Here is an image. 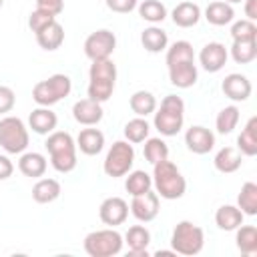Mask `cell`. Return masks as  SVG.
I'll return each mask as SVG.
<instances>
[{"label": "cell", "instance_id": "obj_1", "mask_svg": "<svg viewBox=\"0 0 257 257\" xmlns=\"http://www.w3.org/2000/svg\"><path fill=\"white\" fill-rule=\"evenodd\" d=\"M153 185H155L157 195L167 201L181 199L187 191V181L183 173L169 159L153 165Z\"/></svg>", "mask_w": 257, "mask_h": 257}, {"label": "cell", "instance_id": "obj_2", "mask_svg": "<svg viewBox=\"0 0 257 257\" xmlns=\"http://www.w3.org/2000/svg\"><path fill=\"white\" fill-rule=\"evenodd\" d=\"M48 155H50V165L58 173H70L76 167V141L70 137V133L64 131H52L46 135L44 143Z\"/></svg>", "mask_w": 257, "mask_h": 257}, {"label": "cell", "instance_id": "obj_3", "mask_svg": "<svg viewBox=\"0 0 257 257\" xmlns=\"http://www.w3.org/2000/svg\"><path fill=\"white\" fill-rule=\"evenodd\" d=\"M153 124L163 137H175L185 122V102L177 94H167L161 100V106L157 112H153Z\"/></svg>", "mask_w": 257, "mask_h": 257}, {"label": "cell", "instance_id": "obj_4", "mask_svg": "<svg viewBox=\"0 0 257 257\" xmlns=\"http://www.w3.org/2000/svg\"><path fill=\"white\" fill-rule=\"evenodd\" d=\"M205 245V233L193 221H179L171 235V247L175 253L193 257L199 255Z\"/></svg>", "mask_w": 257, "mask_h": 257}, {"label": "cell", "instance_id": "obj_5", "mask_svg": "<svg viewBox=\"0 0 257 257\" xmlns=\"http://www.w3.org/2000/svg\"><path fill=\"white\" fill-rule=\"evenodd\" d=\"M72 80L66 74H52L46 80H40L32 88V98L40 106H52L70 94Z\"/></svg>", "mask_w": 257, "mask_h": 257}, {"label": "cell", "instance_id": "obj_6", "mask_svg": "<svg viewBox=\"0 0 257 257\" xmlns=\"http://www.w3.org/2000/svg\"><path fill=\"white\" fill-rule=\"evenodd\" d=\"M122 243V235L116 229H100L84 237V251L90 257H114L120 253Z\"/></svg>", "mask_w": 257, "mask_h": 257}, {"label": "cell", "instance_id": "obj_7", "mask_svg": "<svg viewBox=\"0 0 257 257\" xmlns=\"http://www.w3.org/2000/svg\"><path fill=\"white\" fill-rule=\"evenodd\" d=\"M28 128L18 116L0 118V147L8 155H20L28 147Z\"/></svg>", "mask_w": 257, "mask_h": 257}, {"label": "cell", "instance_id": "obj_8", "mask_svg": "<svg viewBox=\"0 0 257 257\" xmlns=\"http://www.w3.org/2000/svg\"><path fill=\"white\" fill-rule=\"evenodd\" d=\"M133 163H135L133 145L128 141H116L108 149V153L104 157V163H102V169L108 177L118 179V177H124L133 169Z\"/></svg>", "mask_w": 257, "mask_h": 257}, {"label": "cell", "instance_id": "obj_9", "mask_svg": "<svg viewBox=\"0 0 257 257\" xmlns=\"http://www.w3.org/2000/svg\"><path fill=\"white\" fill-rule=\"evenodd\" d=\"M114 48H116V36H114V32H110L106 28H100V30L88 34L84 40V54L90 60L110 58Z\"/></svg>", "mask_w": 257, "mask_h": 257}, {"label": "cell", "instance_id": "obj_10", "mask_svg": "<svg viewBox=\"0 0 257 257\" xmlns=\"http://www.w3.org/2000/svg\"><path fill=\"white\" fill-rule=\"evenodd\" d=\"M98 217L104 225L108 227H116L122 225L128 217V203L120 197H108L100 203L98 207Z\"/></svg>", "mask_w": 257, "mask_h": 257}, {"label": "cell", "instance_id": "obj_11", "mask_svg": "<svg viewBox=\"0 0 257 257\" xmlns=\"http://www.w3.org/2000/svg\"><path fill=\"white\" fill-rule=\"evenodd\" d=\"M128 209H131V213H133V217L137 221L149 223V221H153L159 215V195L153 193V191L137 195V197H133Z\"/></svg>", "mask_w": 257, "mask_h": 257}, {"label": "cell", "instance_id": "obj_12", "mask_svg": "<svg viewBox=\"0 0 257 257\" xmlns=\"http://www.w3.org/2000/svg\"><path fill=\"white\" fill-rule=\"evenodd\" d=\"M221 90H223V94H225L227 98H231V100H235V102H243V100H247V98L251 96L253 86H251V80H249L245 74L231 72V74H227V76L223 78Z\"/></svg>", "mask_w": 257, "mask_h": 257}, {"label": "cell", "instance_id": "obj_13", "mask_svg": "<svg viewBox=\"0 0 257 257\" xmlns=\"http://www.w3.org/2000/svg\"><path fill=\"white\" fill-rule=\"evenodd\" d=\"M229 58V50L221 42H209L199 52V62L207 72H219Z\"/></svg>", "mask_w": 257, "mask_h": 257}, {"label": "cell", "instance_id": "obj_14", "mask_svg": "<svg viewBox=\"0 0 257 257\" xmlns=\"http://www.w3.org/2000/svg\"><path fill=\"white\" fill-rule=\"evenodd\" d=\"M185 145L195 155H207L215 147V135L209 128H205L201 124H195V126L187 128V133H185Z\"/></svg>", "mask_w": 257, "mask_h": 257}, {"label": "cell", "instance_id": "obj_15", "mask_svg": "<svg viewBox=\"0 0 257 257\" xmlns=\"http://www.w3.org/2000/svg\"><path fill=\"white\" fill-rule=\"evenodd\" d=\"M72 116L78 124H84V126H94L102 120V106L100 102L92 100V98H82V100H76L74 106H72Z\"/></svg>", "mask_w": 257, "mask_h": 257}, {"label": "cell", "instance_id": "obj_16", "mask_svg": "<svg viewBox=\"0 0 257 257\" xmlns=\"http://www.w3.org/2000/svg\"><path fill=\"white\" fill-rule=\"evenodd\" d=\"M124 243L128 245L131 257H147L149 255L147 247L151 245V231L143 225H133L124 233Z\"/></svg>", "mask_w": 257, "mask_h": 257}, {"label": "cell", "instance_id": "obj_17", "mask_svg": "<svg viewBox=\"0 0 257 257\" xmlns=\"http://www.w3.org/2000/svg\"><path fill=\"white\" fill-rule=\"evenodd\" d=\"M56 124H58V116L48 106H38L28 116V126L36 135H50L56 128Z\"/></svg>", "mask_w": 257, "mask_h": 257}, {"label": "cell", "instance_id": "obj_18", "mask_svg": "<svg viewBox=\"0 0 257 257\" xmlns=\"http://www.w3.org/2000/svg\"><path fill=\"white\" fill-rule=\"evenodd\" d=\"M197 78H199V72L195 62H181V64L169 66V80L177 88H191L197 82Z\"/></svg>", "mask_w": 257, "mask_h": 257}, {"label": "cell", "instance_id": "obj_19", "mask_svg": "<svg viewBox=\"0 0 257 257\" xmlns=\"http://www.w3.org/2000/svg\"><path fill=\"white\" fill-rule=\"evenodd\" d=\"M76 149H80V153H84L88 157H94L104 149V135L92 126L82 128L76 137Z\"/></svg>", "mask_w": 257, "mask_h": 257}, {"label": "cell", "instance_id": "obj_20", "mask_svg": "<svg viewBox=\"0 0 257 257\" xmlns=\"http://www.w3.org/2000/svg\"><path fill=\"white\" fill-rule=\"evenodd\" d=\"M213 165H215V169H217L219 173L229 175V173H235V171L241 169V165H243V155H241L235 147H223V149L215 155Z\"/></svg>", "mask_w": 257, "mask_h": 257}, {"label": "cell", "instance_id": "obj_21", "mask_svg": "<svg viewBox=\"0 0 257 257\" xmlns=\"http://www.w3.org/2000/svg\"><path fill=\"white\" fill-rule=\"evenodd\" d=\"M171 18H173V22H175L177 26H181V28H191V26H195V24L201 20V8H199V4H195V2H179V4L173 8Z\"/></svg>", "mask_w": 257, "mask_h": 257}, {"label": "cell", "instance_id": "obj_22", "mask_svg": "<svg viewBox=\"0 0 257 257\" xmlns=\"http://www.w3.org/2000/svg\"><path fill=\"white\" fill-rule=\"evenodd\" d=\"M46 157L40 155V153H22L20 159H18V169L24 177H30V179H38L46 173Z\"/></svg>", "mask_w": 257, "mask_h": 257}, {"label": "cell", "instance_id": "obj_23", "mask_svg": "<svg viewBox=\"0 0 257 257\" xmlns=\"http://www.w3.org/2000/svg\"><path fill=\"white\" fill-rule=\"evenodd\" d=\"M36 42H38V46L42 50H48V52L60 48L62 42H64V28H62V24L56 22V20L50 22L46 28H42L36 34Z\"/></svg>", "mask_w": 257, "mask_h": 257}, {"label": "cell", "instance_id": "obj_24", "mask_svg": "<svg viewBox=\"0 0 257 257\" xmlns=\"http://www.w3.org/2000/svg\"><path fill=\"white\" fill-rule=\"evenodd\" d=\"M205 18L209 24L213 26H225L229 22H233L235 18V10L229 2L225 0H217V2H211L207 8H205Z\"/></svg>", "mask_w": 257, "mask_h": 257}, {"label": "cell", "instance_id": "obj_25", "mask_svg": "<svg viewBox=\"0 0 257 257\" xmlns=\"http://www.w3.org/2000/svg\"><path fill=\"white\" fill-rule=\"evenodd\" d=\"M237 151L245 157H255L257 155V116H251L237 137Z\"/></svg>", "mask_w": 257, "mask_h": 257}, {"label": "cell", "instance_id": "obj_26", "mask_svg": "<svg viewBox=\"0 0 257 257\" xmlns=\"http://www.w3.org/2000/svg\"><path fill=\"white\" fill-rule=\"evenodd\" d=\"M60 183L56 179H38L32 187V199L40 205L52 203L60 197Z\"/></svg>", "mask_w": 257, "mask_h": 257}, {"label": "cell", "instance_id": "obj_27", "mask_svg": "<svg viewBox=\"0 0 257 257\" xmlns=\"http://www.w3.org/2000/svg\"><path fill=\"white\" fill-rule=\"evenodd\" d=\"M243 213L235 205H223L215 213V223L221 231H235L239 225H243Z\"/></svg>", "mask_w": 257, "mask_h": 257}, {"label": "cell", "instance_id": "obj_28", "mask_svg": "<svg viewBox=\"0 0 257 257\" xmlns=\"http://www.w3.org/2000/svg\"><path fill=\"white\" fill-rule=\"evenodd\" d=\"M141 44H143V48H145L147 52L157 54V52H163V50L167 48L169 36H167V32H165L163 28H159V26H149V28H145L143 34H141Z\"/></svg>", "mask_w": 257, "mask_h": 257}, {"label": "cell", "instance_id": "obj_29", "mask_svg": "<svg viewBox=\"0 0 257 257\" xmlns=\"http://www.w3.org/2000/svg\"><path fill=\"white\" fill-rule=\"evenodd\" d=\"M235 235L237 249L243 255H255L257 253V227L255 225H239Z\"/></svg>", "mask_w": 257, "mask_h": 257}, {"label": "cell", "instance_id": "obj_30", "mask_svg": "<svg viewBox=\"0 0 257 257\" xmlns=\"http://www.w3.org/2000/svg\"><path fill=\"white\" fill-rule=\"evenodd\" d=\"M237 207L241 209L243 215H249V217L257 215V185L253 181H247L241 187L237 195Z\"/></svg>", "mask_w": 257, "mask_h": 257}, {"label": "cell", "instance_id": "obj_31", "mask_svg": "<svg viewBox=\"0 0 257 257\" xmlns=\"http://www.w3.org/2000/svg\"><path fill=\"white\" fill-rule=\"evenodd\" d=\"M181 62H195L193 44L187 40H177L167 48V66L181 64Z\"/></svg>", "mask_w": 257, "mask_h": 257}, {"label": "cell", "instance_id": "obj_32", "mask_svg": "<svg viewBox=\"0 0 257 257\" xmlns=\"http://www.w3.org/2000/svg\"><path fill=\"white\" fill-rule=\"evenodd\" d=\"M128 104H131V110H133L137 116H147V114H153V112L157 110V98H155V94L149 92V90H137V92L131 96Z\"/></svg>", "mask_w": 257, "mask_h": 257}, {"label": "cell", "instance_id": "obj_33", "mask_svg": "<svg viewBox=\"0 0 257 257\" xmlns=\"http://www.w3.org/2000/svg\"><path fill=\"white\" fill-rule=\"evenodd\" d=\"M231 58L237 64H249L257 58V40H233Z\"/></svg>", "mask_w": 257, "mask_h": 257}, {"label": "cell", "instance_id": "obj_34", "mask_svg": "<svg viewBox=\"0 0 257 257\" xmlns=\"http://www.w3.org/2000/svg\"><path fill=\"white\" fill-rule=\"evenodd\" d=\"M126 181H124V189L131 197H137V195H143L147 191H151L153 187V177L145 171H133V173H126Z\"/></svg>", "mask_w": 257, "mask_h": 257}, {"label": "cell", "instance_id": "obj_35", "mask_svg": "<svg viewBox=\"0 0 257 257\" xmlns=\"http://www.w3.org/2000/svg\"><path fill=\"white\" fill-rule=\"evenodd\" d=\"M137 8H139L141 18L151 22V24H159V22H163L167 18V8L159 0H143Z\"/></svg>", "mask_w": 257, "mask_h": 257}, {"label": "cell", "instance_id": "obj_36", "mask_svg": "<svg viewBox=\"0 0 257 257\" xmlns=\"http://www.w3.org/2000/svg\"><path fill=\"white\" fill-rule=\"evenodd\" d=\"M237 122H239V108L235 104H231V106H225V108L219 110L217 120H215V126H217V133L219 135H229V133L235 131Z\"/></svg>", "mask_w": 257, "mask_h": 257}, {"label": "cell", "instance_id": "obj_37", "mask_svg": "<svg viewBox=\"0 0 257 257\" xmlns=\"http://www.w3.org/2000/svg\"><path fill=\"white\" fill-rule=\"evenodd\" d=\"M90 80H116V66L110 58H100V60H92L90 70H88Z\"/></svg>", "mask_w": 257, "mask_h": 257}, {"label": "cell", "instance_id": "obj_38", "mask_svg": "<svg viewBox=\"0 0 257 257\" xmlns=\"http://www.w3.org/2000/svg\"><path fill=\"white\" fill-rule=\"evenodd\" d=\"M149 131H151L149 122L143 116H137L124 124V139L128 143H145L149 139Z\"/></svg>", "mask_w": 257, "mask_h": 257}, {"label": "cell", "instance_id": "obj_39", "mask_svg": "<svg viewBox=\"0 0 257 257\" xmlns=\"http://www.w3.org/2000/svg\"><path fill=\"white\" fill-rule=\"evenodd\" d=\"M143 155L151 165H155V163L169 159V147L163 139H147L143 147Z\"/></svg>", "mask_w": 257, "mask_h": 257}, {"label": "cell", "instance_id": "obj_40", "mask_svg": "<svg viewBox=\"0 0 257 257\" xmlns=\"http://www.w3.org/2000/svg\"><path fill=\"white\" fill-rule=\"evenodd\" d=\"M112 90H114L112 80H90L88 82V98H92L100 104L112 96Z\"/></svg>", "mask_w": 257, "mask_h": 257}, {"label": "cell", "instance_id": "obj_41", "mask_svg": "<svg viewBox=\"0 0 257 257\" xmlns=\"http://www.w3.org/2000/svg\"><path fill=\"white\" fill-rule=\"evenodd\" d=\"M231 38L233 40H257V26L253 20H237L231 26Z\"/></svg>", "mask_w": 257, "mask_h": 257}, {"label": "cell", "instance_id": "obj_42", "mask_svg": "<svg viewBox=\"0 0 257 257\" xmlns=\"http://www.w3.org/2000/svg\"><path fill=\"white\" fill-rule=\"evenodd\" d=\"M54 20H56L54 14H50V12L42 10V8H36V10H32L30 16H28V28H30L34 34H38L42 28H46V26H48L50 22H54Z\"/></svg>", "mask_w": 257, "mask_h": 257}, {"label": "cell", "instance_id": "obj_43", "mask_svg": "<svg viewBox=\"0 0 257 257\" xmlns=\"http://www.w3.org/2000/svg\"><path fill=\"white\" fill-rule=\"evenodd\" d=\"M14 102H16V94L10 86H2L0 84V114H6L14 108Z\"/></svg>", "mask_w": 257, "mask_h": 257}, {"label": "cell", "instance_id": "obj_44", "mask_svg": "<svg viewBox=\"0 0 257 257\" xmlns=\"http://www.w3.org/2000/svg\"><path fill=\"white\" fill-rule=\"evenodd\" d=\"M108 10L118 12V14H128L131 10L137 8V0H104Z\"/></svg>", "mask_w": 257, "mask_h": 257}, {"label": "cell", "instance_id": "obj_45", "mask_svg": "<svg viewBox=\"0 0 257 257\" xmlns=\"http://www.w3.org/2000/svg\"><path fill=\"white\" fill-rule=\"evenodd\" d=\"M36 8H42V10L58 16L64 8V0H36Z\"/></svg>", "mask_w": 257, "mask_h": 257}, {"label": "cell", "instance_id": "obj_46", "mask_svg": "<svg viewBox=\"0 0 257 257\" xmlns=\"http://www.w3.org/2000/svg\"><path fill=\"white\" fill-rule=\"evenodd\" d=\"M12 173H14V165H12V161H10L6 155H0V181L10 179Z\"/></svg>", "mask_w": 257, "mask_h": 257}, {"label": "cell", "instance_id": "obj_47", "mask_svg": "<svg viewBox=\"0 0 257 257\" xmlns=\"http://www.w3.org/2000/svg\"><path fill=\"white\" fill-rule=\"evenodd\" d=\"M245 16L247 20H257V0H245Z\"/></svg>", "mask_w": 257, "mask_h": 257}, {"label": "cell", "instance_id": "obj_48", "mask_svg": "<svg viewBox=\"0 0 257 257\" xmlns=\"http://www.w3.org/2000/svg\"><path fill=\"white\" fill-rule=\"evenodd\" d=\"M155 255H157V257H171V255H177V253H175L173 249H171V251H161V249H159Z\"/></svg>", "mask_w": 257, "mask_h": 257}, {"label": "cell", "instance_id": "obj_49", "mask_svg": "<svg viewBox=\"0 0 257 257\" xmlns=\"http://www.w3.org/2000/svg\"><path fill=\"white\" fill-rule=\"evenodd\" d=\"M225 2H229V4H237V2H241V0H225Z\"/></svg>", "mask_w": 257, "mask_h": 257}, {"label": "cell", "instance_id": "obj_50", "mask_svg": "<svg viewBox=\"0 0 257 257\" xmlns=\"http://www.w3.org/2000/svg\"><path fill=\"white\" fill-rule=\"evenodd\" d=\"M2 4H4V0H0V8H2Z\"/></svg>", "mask_w": 257, "mask_h": 257}]
</instances>
